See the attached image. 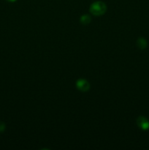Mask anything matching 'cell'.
Listing matches in <instances>:
<instances>
[{"label": "cell", "mask_w": 149, "mask_h": 150, "mask_svg": "<svg viewBox=\"0 0 149 150\" xmlns=\"http://www.w3.org/2000/svg\"><path fill=\"white\" fill-rule=\"evenodd\" d=\"M80 21L83 25H88L91 23V17L89 15L87 14L83 15V16L80 17Z\"/></svg>", "instance_id": "obj_5"}, {"label": "cell", "mask_w": 149, "mask_h": 150, "mask_svg": "<svg viewBox=\"0 0 149 150\" xmlns=\"http://www.w3.org/2000/svg\"><path fill=\"white\" fill-rule=\"evenodd\" d=\"M136 43H137V46L141 50L145 49L148 46L147 40H146L145 38H143V37H140V38H139L137 40V42H136Z\"/></svg>", "instance_id": "obj_4"}, {"label": "cell", "mask_w": 149, "mask_h": 150, "mask_svg": "<svg viewBox=\"0 0 149 150\" xmlns=\"http://www.w3.org/2000/svg\"><path fill=\"white\" fill-rule=\"evenodd\" d=\"M4 130H5V125L2 122H0V133L4 132Z\"/></svg>", "instance_id": "obj_6"}, {"label": "cell", "mask_w": 149, "mask_h": 150, "mask_svg": "<svg viewBox=\"0 0 149 150\" xmlns=\"http://www.w3.org/2000/svg\"><path fill=\"white\" fill-rule=\"evenodd\" d=\"M7 1H9V2H14V1H15L16 0H6Z\"/></svg>", "instance_id": "obj_7"}, {"label": "cell", "mask_w": 149, "mask_h": 150, "mask_svg": "<svg viewBox=\"0 0 149 150\" xmlns=\"http://www.w3.org/2000/svg\"><path fill=\"white\" fill-rule=\"evenodd\" d=\"M76 87L82 92H87L90 89V83L86 79H80L76 81Z\"/></svg>", "instance_id": "obj_2"}, {"label": "cell", "mask_w": 149, "mask_h": 150, "mask_svg": "<svg viewBox=\"0 0 149 150\" xmlns=\"http://www.w3.org/2000/svg\"><path fill=\"white\" fill-rule=\"evenodd\" d=\"M137 125L140 129L143 130H147L149 129V121L146 117L140 116L137 119Z\"/></svg>", "instance_id": "obj_3"}, {"label": "cell", "mask_w": 149, "mask_h": 150, "mask_svg": "<svg viewBox=\"0 0 149 150\" xmlns=\"http://www.w3.org/2000/svg\"><path fill=\"white\" fill-rule=\"evenodd\" d=\"M89 11L93 16H101L105 14L107 11V5L105 2L96 1L92 3L89 8Z\"/></svg>", "instance_id": "obj_1"}]
</instances>
